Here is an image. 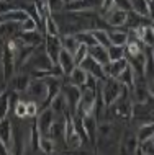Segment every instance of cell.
<instances>
[{"mask_svg": "<svg viewBox=\"0 0 154 155\" xmlns=\"http://www.w3.org/2000/svg\"><path fill=\"white\" fill-rule=\"evenodd\" d=\"M98 88H100L102 98H103V101H105L107 108H108L110 104H113L116 100H118L120 96L125 93L126 87L121 85V83L116 80V78H105Z\"/></svg>", "mask_w": 154, "mask_h": 155, "instance_id": "obj_1", "label": "cell"}, {"mask_svg": "<svg viewBox=\"0 0 154 155\" xmlns=\"http://www.w3.org/2000/svg\"><path fill=\"white\" fill-rule=\"evenodd\" d=\"M0 64H2V74L3 80L10 82L12 77L15 75L16 69V61H15V51L10 48L7 43L2 46V56H0Z\"/></svg>", "mask_w": 154, "mask_h": 155, "instance_id": "obj_2", "label": "cell"}, {"mask_svg": "<svg viewBox=\"0 0 154 155\" xmlns=\"http://www.w3.org/2000/svg\"><path fill=\"white\" fill-rule=\"evenodd\" d=\"M64 142L72 150L80 149L82 144H84V139L79 136V132L74 127V121H72V114L70 113H67L64 116Z\"/></svg>", "mask_w": 154, "mask_h": 155, "instance_id": "obj_3", "label": "cell"}, {"mask_svg": "<svg viewBox=\"0 0 154 155\" xmlns=\"http://www.w3.org/2000/svg\"><path fill=\"white\" fill-rule=\"evenodd\" d=\"M61 93L64 95L66 101H67V106H69V111L76 113L77 106H79V101H80V95H82V90L80 87H76L72 83H62V88H61Z\"/></svg>", "mask_w": 154, "mask_h": 155, "instance_id": "obj_4", "label": "cell"}, {"mask_svg": "<svg viewBox=\"0 0 154 155\" xmlns=\"http://www.w3.org/2000/svg\"><path fill=\"white\" fill-rule=\"evenodd\" d=\"M26 93L33 98V101L36 103H44L48 98V85H46V80H36V78H33L30 82V85H28V90Z\"/></svg>", "mask_w": 154, "mask_h": 155, "instance_id": "obj_5", "label": "cell"}, {"mask_svg": "<svg viewBox=\"0 0 154 155\" xmlns=\"http://www.w3.org/2000/svg\"><path fill=\"white\" fill-rule=\"evenodd\" d=\"M139 147V142L136 134H131L130 131L125 132L123 139L120 140V147H118V155H136Z\"/></svg>", "mask_w": 154, "mask_h": 155, "instance_id": "obj_6", "label": "cell"}, {"mask_svg": "<svg viewBox=\"0 0 154 155\" xmlns=\"http://www.w3.org/2000/svg\"><path fill=\"white\" fill-rule=\"evenodd\" d=\"M61 51H62L61 38L59 36H46V39H44V52H46V56L51 59L54 65L57 64V57H59Z\"/></svg>", "mask_w": 154, "mask_h": 155, "instance_id": "obj_7", "label": "cell"}, {"mask_svg": "<svg viewBox=\"0 0 154 155\" xmlns=\"http://www.w3.org/2000/svg\"><path fill=\"white\" fill-rule=\"evenodd\" d=\"M35 119H36V124H38L41 136H46L49 127H51L53 123L56 121V114H54V111L51 108H44V110H41L38 113V116H36Z\"/></svg>", "mask_w": 154, "mask_h": 155, "instance_id": "obj_8", "label": "cell"}, {"mask_svg": "<svg viewBox=\"0 0 154 155\" xmlns=\"http://www.w3.org/2000/svg\"><path fill=\"white\" fill-rule=\"evenodd\" d=\"M82 67V69L85 70L87 74L89 75H94L95 78H97V80H100V82H103L105 80V72H103V65L102 64H98L97 61L94 59V57H90V56H87L84 61L80 62V64H79Z\"/></svg>", "mask_w": 154, "mask_h": 155, "instance_id": "obj_9", "label": "cell"}, {"mask_svg": "<svg viewBox=\"0 0 154 155\" xmlns=\"http://www.w3.org/2000/svg\"><path fill=\"white\" fill-rule=\"evenodd\" d=\"M131 91H133V96H135L136 104H148L149 100H151L148 85L141 82V78H136V82H135V85H133Z\"/></svg>", "mask_w": 154, "mask_h": 155, "instance_id": "obj_10", "label": "cell"}, {"mask_svg": "<svg viewBox=\"0 0 154 155\" xmlns=\"http://www.w3.org/2000/svg\"><path fill=\"white\" fill-rule=\"evenodd\" d=\"M0 140L12 152V147H13V124H12V121L8 118H3L0 121Z\"/></svg>", "mask_w": 154, "mask_h": 155, "instance_id": "obj_11", "label": "cell"}, {"mask_svg": "<svg viewBox=\"0 0 154 155\" xmlns=\"http://www.w3.org/2000/svg\"><path fill=\"white\" fill-rule=\"evenodd\" d=\"M61 67L62 70V75L64 77H67V75L74 70V67H76V61H74V54H70L69 51H66V49H62L59 52V57H57V64Z\"/></svg>", "mask_w": 154, "mask_h": 155, "instance_id": "obj_12", "label": "cell"}, {"mask_svg": "<svg viewBox=\"0 0 154 155\" xmlns=\"http://www.w3.org/2000/svg\"><path fill=\"white\" fill-rule=\"evenodd\" d=\"M128 64H130L131 70L135 72L136 78H143L144 77V65H146V52H139L136 56L128 57Z\"/></svg>", "mask_w": 154, "mask_h": 155, "instance_id": "obj_13", "label": "cell"}, {"mask_svg": "<svg viewBox=\"0 0 154 155\" xmlns=\"http://www.w3.org/2000/svg\"><path fill=\"white\" fill-rule=\"evenodd\" d=\"M152 20L149 16H144V15H139L136 12L130 10L128 12V20H126V25L130 26L131 31L138 30V28H143V26H151Z\"/></svg>", "mask_w": 154, "mask_h": 155, "instance_id": "obj_14", "label": "cell"}, {"mask_svg": "<svg viewBox=\"0 0 154 155\" xmlns=\"http://www.w3.org/2000/svg\"><path fill=\"white\" fill-rule=\"evenodd\" d=\"M126 20H128V12L121 10V8H115L113 12H110V13L105 16L107 25H110L111 28L125 26V25H126Z\"/></svg>", "mask_w": 154, "mask_h": 155, "instance_id": "obj_15", "label": "cell"}, {"mask_svg": "<svg viewBox=\"0 0 154 155\" xmlns=\"http://www.w3.org/2000/svg\"><path fill=\"white\" fill-rule=\"evenodd\" d=\"M126 67H128V61H126V57H125V59L108 62L107 65H103V72H105L107 78H116Z\"/></svg>", "mask_w": 154, "mask_h": 155, "instance_id": "obj_16", "label": "cell"}, {"mask_svg": "<svg viewBox=\"0 0 154 155\" xmlns=\"http://www.w3.org/2000/svg\"><path fill=\"white\" fill-rule=\"evenodd\" d=\"M82 124H84L87 139L95 144V139H97V126H98L97 118L94 114H85V116H82Z\"/></svg>", "mask_w": 154, "mask_h": 155, "instance_id": "obj_17", "label": "cell"}, {"mask_svg": "<svg viewBox=\"0 0 154 155\" xmlns=\"http://www.w3.org/2000/svg\"><path fill=\"white\" fill-rule=\"evenodd\" d=\"M49 108L54 111V114H56V116H62V118H64L67 113H70L69 106H67V101H66V98H64V95H62V93H57L56 96H54L53 101L49 103ZM70 114H72V113H70Z\"/></svg>", "mask_w": 154, "mask_h": 155, "instance_id": "obj_18", "label": "cell"}, {"mask_svg": "<svg viewBox=\"0 0 154 155\" xmlns=\"http://www.w3.org/2000/svg\"><path fill=\"white\" fill-rule=\"evenodd\" d=\"M136 38L143 43V46H148V48H154V30L151 26H143L135 30Z\"/></svg>", "mask_w": 154, "mask_h": 155, "instance_id": "obj_19", "label": "cell"}, {"mask_svg": "<svg viewBox=\"0 0 154 155\" xmlns=\"http://www.w3.org/2000/svg\"><path fill=\"white\" fill-rule=\"evenodd\" d=\"M18 38L23 41L25 44L35 46V48H38V46L43 43V36H41V33L38 30H35V31H20Z\"/></svg>", "mask_w": 154, "mask_h": 155, "instance_id": "obj_20", "label": "cell"}, {"mask_svg": "<svg viewBox=\"0 0 154 155\" xmlns=\"http://www.w3.org/2000/svg\"><path fill=\"white\" fill-rule=\"evenodd\" d=\"M12 82V91H15V93H26V90H28V85H30V82H31V78H30V75H25V74H20V75H16V77H13V80H10Z\"/></svg>", "mask_w": 154, "mask_h": 155, "instance_id": "obj_21", "label": "cell"}, {"mask_svg": "<svg viewBox=\"0 0 154 155\" xmlns=\"http://www.w3.org/2000/svg\"><path fill=\"white\" fill-rule=\"evenodd\" d=\"M89 56L94 57L98 64L102 65H107L110 59H108V52H107V48H103L100 44H95V46H90L89 48Z\"/></svg>", "mask_w": 154, "mask_h": 155, "instance_id": "obj_22", "label": "cell"}, {"mask_svg": "<svg viewBox=\"0 0 154 155\" xmlns=\"http://www.w3.org/2000/svg\"><path fill=\"white\" fill-rule=\"evenodd\" d=\"M30 64H33V67L35 69H44V70H49V69H53V62H51V59L46 56V52L44 54H41V56H38L36 54V51L33 52V56L30 57Z\"/></svg>", "mask_w": 154, "mask_h": 155, "instance_id": "obj_23", "label": "cell"}, {"mask_svg": "<svg viewBox=\"0 0 154 155\" xmlns=\"http://www.w3.org/2000/svg\"><path fill=\"white\" fill-rule=\"evenodd\" d=\"M87 75L89 74H87L80 65H76L72 72L67 75V82L72 83V85H76V87H82L85 83V80H87Z\"/></svg>", "mask_w": 154, "mask_h": 155, "instance_id": "obj_24", "label": "cell"}, {"mask_svg": "<svg viewBox=\"0 0 154 155\" xmlns=\"http://www.w3.org/2000/svg\"><path fill=\"white\" fill-rule=\"evenodd\" d=\"M2 16H3V21H10V23L20 25V23H23L30 15H28L25 10H20V8H13L12 12H8V13L2 15Z\"/></svg>", "mask_w": 154, "mask_h": 155, "instance_id": "obj_25", "label": "cell"}, {"mask_svg": "<svg viewBox=\"0 0 154 155\" xmlns=\"http://www.w3.org/2000/svg\"><path fill=\"white\" fill-rule=\"evenodd\" d=\"M116 80H118L121 85H125L126 88H133V85H135V82H136V77H135V72L131 70V67H130V64H128V67L123 70L121 74L116 77Z\"/></svg>", "mask_w": 154, "mask_h": 155, "instance_id": "obj_26", "label": "cell"}, {"mask_svg": "<svg viewBox=\"0 0 154 155\" xmlns=\"http://www.w3.org/2000/svg\"><path fill=\"white\" fill-rule=\"evenodd\" d=\"M136 137H138V142L141 144V142L144 140H149L154 137V123H144L139 126L138 132H136Z\"/></svg>", "mask_w": 154, "mask_h": 155, "instance_id": "obj_27", "label": "cell"}, {"mask_svg": "<svg viewBox=\"0 0 154 155\" xmlns=\"http://www.w3.org/2000/svg\"><path fill=\"white\" fill-rule=\"evenodd\" d=\"M108 38H110V44L113 46H126L128 43V33L125 30L108 31Z\"/></svg>", "mask_w": 154, "mask_h": 155, "instance_id": "obj_28", "label": "cell"}, {"mask_svg": "<svg viewBox=\"0 0 154 155\" xmlns=\"http://www.w3.org/2000/svg\"><path fill=\"white\" fill-rule=\"evenodd\" d=\"M46 136L51 137L54 142H56L57 139H64V119L62 121H54Z\"/></svg>", "mask_w": 154, "mask_h": 155, "instance_id": "obj_29", "label": "cell"}, {"mask_svg": "<svg viewBox=\"0 0 154 155\" xmlns=\"http://www.w3.org/2000/svg\"><path fill=\"white\" fill-rule=\"evenodd\" d=\"M74 36H76V39L79 41V44H85V46H89V48L97 44V41H95V38H94V35H92L90 30L77 31V33H74Z\"/></svg>", "mask_w": 154, "mask_h": 155, "instance_id": "obj_30", "label": "cell"}, {"mask_svg": "<svg viewBox=\"0 0 154 155\" xmlns=\"http://www.w3.org/2000/svg\"><path fill=\"white\" fill-rule=\"evenodd\" d=\"M107 52H108V59H110V62L120 61V59H125V57H126L125 46H113V44H110L107 48Z\"/></svg>", "mask_w": 154, "mask_h": 155, "instance_id": "obj_31", "label": "cell"}, {"mask_svg": "<svg viewBox=\"0 0 154 155\" xmlns=\"http://www.w3.org/2000/svg\"><path fill=\"white\" fill-rule=\"evenodd\" d=\"M90 31H92L97 44L103 46V48H108V46H110V38H108L107 30H103V28H94V30H90Z\"/></svg>", "mask_w": 154, "mask_h": 155, "instance_id": "obj_32", "label": "cell"}, {"mask_svg": "<svg viewBox=\"0 0 154 155\" xmlns=\"http://www.w3.org/2000/svg\"><path fill=\"white\" fill-rule=\"evenodd\" d=\"M61 43H62V49H66V51H69L70 54H74L77 51L79 48V41L76 39V36L74 35H66L61 38Z\"/></svg>", "mask_w": 154, "mask_h": 155, "instance_id": "obj_33", "label": "cell"}, {"mask_svg": "<svg viewBox=\"0 0 154 155\" xmlns=\"http://www.w3.org/2000/svg\"><path fill=\"white\" fill-rule=\"evenodd\" d=\"M39 150L43 153H46V155H53L54 150H56V142H54L51 137H48V136H41Z\"/></svg>", "mask_w": 154, "mask_h": 155, "instance_id": "obj_34", "label": "cell"}, {"mask_svg": "<svg viewBox=\"0 0 154 155\" xmlns=\"http://www.w3.org/2000/svg\"><path fill=\"white\" fill-rule=\"evenodd\" d=\"M44 33L46 36H59V26L51 15L44 18Z\"/></svg>", "mask_w": 154, "mask_h": 155, "instance_id": "obj_35", "label": "cell"}, {"mask_svg": "<svg viewBox=\"0 0 154 155\" xmlns=\"http://www.w3.org/2000/svg\"><path fill=\"white\" fill-rule=\"evenodd\" d=\"M131 2V10L136 12L139 15L149 16V5H148V0H130ZM151 18V16H149Z\"/></svg>", "mask_w": 154, "mask_h": 155, "instance_id": "obj_36", "label": "cell"}, {"mask_svg": "<svg viewBox=\"0 0 154 155\" xmlns=\"http://www.w3.org/2000/svg\"><path fill=\"white\" fill-rule=\"evenodd\" d=\"M10 113V101H8V91H2L0 93V121L7 118Z\"/></svg>", "mask_w": 154, "mask_h": 155, "instance_id": "obj_37", "label": "cell"}, {"mask_svg": "<svg viewBox=\"0 0 154 155\" xmlns=\"http://www.w3.org/2000/svg\"><path fill=\"white\" fill-rule=\"evenodd\" d=\"M46 5L49 13H61L66 10V2L64 0H46Z\"/></svg>", "mask_w": 154, "mask_h": 155, "instance_id": "obj_38", "label": "cell"}, {"mask_svg": "<svg viewBox=\"0 0 154 155\" xmlns=\"http://www.w3.org/2000/svg\"><path fill=\"white\" fill-rule=\"evenodd\" d=\"M87 56H89V46H85V44H79L77 51L74 52V61H76V65L80 64V62L84 61Z\"/></svg>", "mask_w": 154, "mask_h": 155, "instance_id": "obj_39", "label": "cell"}, {"mask_svg": "<svg viewBox=\"0 0 154 155\" xmlns=\"http://www.w3.org/2000/svg\"><path fill=\"white\" fill-rule=\"evenodd\" d=\"M35 8L36 12H38V15L41 16V20L44 21V18L49 16V10H48V5H46V0H35Z\"/></svg>", "mask_w": 154, "mask_h": 155, "instance_id": "obj_40", "label": "cell"}, {"mask_svg": "<svg viewBox=\"0 0 154 155\" xmlns=\"http://www.w3.org/2000/svg\"><path fill=\"white\" fill-rule=\"evenodd\" d=\"M39 113V104L36 101H26V118L35 119Z\"/></svg>", "mask_w": 154, "mask_h": 155, "instance_id": "obj_41", "label": "cell"}, {"mask_svg": "<svg viewBox=\"0 0 154 155\" xmlns=\"http://www.w3.org/2000/svg\"><path fill=\"white\" fill-rule=\"evenodd\" d=\"M13 114H15V118H18V119L26 118V101H22V100H20L13 108Z\"/></svg>", "mask_w": 154, "mask_h": 155, "instance_id": "obj_42", "label": "cell"}, {"mask_svg": "<svg viewBox=\"0 0 154 155\" xmlns=\"http://www.w3.org/2000/svg\"><path fill=\"white\" fill-rule=\"evenodd\" d=\"M138 150L143 155H154V140L152 139H149V140H144V142H141L139 144V147Z\"/></svg>", "mask_w": 154, "mask_h": 155, "instance_id": "obj_43", "label": "cell"}, {"mask_svg": "<svg viewBox=\"0 0 154 155\" xmlns=\"http://www.w3.org/2000/svg\"><path fill=\"white\" fill-rule=\"evenodd\" d=\"M35 30H38V23L31 16H28L23 23H20V31H35Z\"/></svg>", "mask_w": 154, "mask_h": 155, "instance_id": "obj_44", "label": "cell"}, {"mask_svg": "<svg viewBox=\"0 0 154 155\" xmlns=\"http://www.w3.org/2000/svg\"><path fill=\"white\" fill-rule=\"evenodd\" d=\"M115 8H116V7H115L113 0H102V3H100V13L107 16L110 12H113Z\"/></svg>", "mask_w": 154, "mask_h": 155, "instance_id": "obj_45", "label": "cell"}, {"mask_svg": "<svg viewBox=\"0 0 154 155\" xmlns=\"http://www.w3.org/2000/svg\"><path fill=\"white\" fill-rule=\"evenodd\" d=\"M16 23H10V21H3V23H0V38H3V36H8L12 31H13V28L12 26H15Z\"/></svg>", "mask_w": 154, "mask_h": 155, "instance_id": "obj_46", "label": "cell"}, {"mask_svg": "<svg viewBox=\"0 0 154 155\" xmlns=\"http://www.w3.org/2000/svg\"><path fill=\"white\" fill-rule=\"evenodd\" d=\"M113 3H115L116 8H121V10H126V12L131 10V2L130 0H113Z\"/></svg>", "mask_w": 154, "mask_h": 155, "instance_id": "obj_47", "label": "cell"}, {"mask_svg": "<svg viewBox=\"0 0 154 155\" xmlns=\"http://www.w3.org/2000/svg\"><path fill=\"white\" fill-rule=\"evenodd\" d=\"M12 10H13V5H12V3L5 2V0H0V15H5Z\"/></svg>", "mask_w": 154, "mask_h": 155, "instance_id": "obj_48", "label": "cell"}, {"mask_svg": "<svg viewBox=\"0 0 154 155\" xmlns=\"http://www.w3.org/2000/svg\"><path fill=\"white\" fill-rule=\"evenodd\" d=\"M148 90H149V95H151V98H154V78H152V80H149V83H148Z\"/></svg>", "mask_w": 154, "mask_h": 155, "instance_id": "obj_49", "label": "cell"}, {"mask_svg": "<svg viewBox=\"0 0 154 155\" xmlns=\"http://www.w3.org/2000/svg\"><path fill=\"white\" fill-rule=\"evenodd\" d=\"M0 23H3V16L2 15H0Z\"/></svg>", "mask_w": 154, "mask_h": 155, "instance_id": "obj_50", "label": "cell"}, {"mask_svg": "<svg viewBox=\"0 0 154 155\" xmlns=\"http://www.w3.org/2000/svg\"><path fill=\"white\" fill-rule=\"evenodd\" d=\"M151 28H152V30H154V18H152V23H151Z\"/></svg>", "mask_w": 154, "mask_h": 155, "instance_id": "obj_51", "label": "cell"}, {"mask_svg": "<svg viewBox=\"0 0 154 155\" xmlns=\"http://www.w3.org/2000/svg\"><path fill=\"white\" fill-rule=\"evenodd\" d=\"M64 2H66V3H69V2H70V0H64Z\"/></svg>", "mask_w": 154, "mask_h": 155, "instance_id": "obj_52", "label": "cell"}, {"mask_svg": "<svg viewBox=\"0 0 154 155\" xmlns=\"http://www.w3.org/2000/svg\"><path fill=\"white\" fill-rule=\"evenodd\" d=\"M152 140H154V137H152Z\"/></svg>", "mask_w": 154, "mask_h": 155, "instance_id": "obj_53", "label": "cell"}, {"mask_svg": "<svg viewBox=\"0 0 154 155\" xmlns=\"http://www.w3.org/2000/svg\"><path fill=\"white\" fill-rule=\"evenodd\" d=\"M0 93H2V91H0Z\"/></svg>", "mask_w": 154, "mask_h": 155, "instance_id": "obj_54", "label": "cell"}]
</instances>
